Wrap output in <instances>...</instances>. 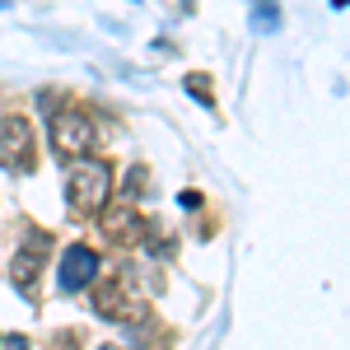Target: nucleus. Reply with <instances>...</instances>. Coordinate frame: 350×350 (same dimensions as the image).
<instances>
[{
    "instance_id": "1",
    "label": "nucleus",
    "mask_w": 350,
    "mask_h": 350,
    "mask_svg": "<svg viewBox=\"0 0 350 350\" xmlns=\"http://www.w3.org/2000/svg\"><path fill=\"white\" fill-rule=\"evenodd\" d=\"M108 191H112V168L103 159H70V173H66V196H70V211L80 215H98L108 206Z\"/></svg>"
},
{
    "instance_id": "2",
    "label": "nucleus",
    "mask_w": 350,
    "mask_h": 350,
    "mask_svg": "<svg viewBox=\"0 0 350 350\" xmlns=\"http://www.w3.org/2000/svg\"><path fill=\"white\" fill-rule=\"evenodd\" d=\"M38 150H33V122L28 117H5L0 122V168L5 173H33Z\"/></svg>"
},
{
    "instance_id": "3",
    "label": "nucleus",
    "mask_w": 350,
    "mask_h": 350,
    "mask_svg": "<svg viewBox=\"0 0 350 350\" xmlns=\"http://www.w3.org/2000/svg\"><path fill=\"white\" fill-rule=\"evenodd\" d=\"M52 150L61 159H80L94 150V122L84 117V112H56L52 117Z\"/></svg>"
},
{
    "instance_id": "4",
    "label": "nucleus",
    "mask_w": 350,
    "mask_h": 350,
    "mask_svg": "<svg viewBox=\"0 0 350 350\" xmlns=\"http://www.w3.org/2000/svg\"><path fill=\"white\" fill-rule=\"evenodd\" d=\"M94 275H98V252L84 247V243H70L66 257H61V290L66 295H80V290L94 285Z\"/></svg>"
},
{
    "instance_id": "5",
    "label": "nucleus",
    "mask_w": 350,
    "mask_h": 350,
    "mask_svg": "<svg viewBox=\"0 0 350 350\" xmlns=\"http://www.w3.org/2000/svg\"><path fill=\"white\" fill-rule=\"evenodd\" d=\"M103 234H108L112 243H122V247H131V243L145 239V219H140V211L122 206V211H108V215H103Z\"/></svg>"
},
{
    "instance_id": "6",
    "label": "nucleus",
    "mask_w": 350,
    "mask_h": 350,
    "mask_svg": "<svg viewBox=\"0 0 350 350\" xmlns=\"http://www.w3.org/2000/svg\"><path fill=\"white\" fill-rule=\"evenodd\" d=\"M38 267H42V257H38V252H19V257H14V267H10V280H14V285H19V295H28V290H33V280H38Z\"/></svg>"
},
{
    "instance_id": "7",
    "label": "nucleus",
    "mask_w": 350,
    "mask_h": 350,
    "mask_svg": "<svg viewBox=\"0 0 350 350\" xmlns=\"http://www.w3.org/2000/svg\"><path fill=\"white\" fill-rule=\"evenodd\" d=\"M94 308H98L103 318H126V304H122V290H117V285H98Z\"/></svg>"
},
{
    "instance_id": "8",
    "label": "nucleus",
    "mask_w": 350,
    "mask_h": 350,
    "mask_svg": "<svg viewBox=\"0 0 350 350\" xmlns=\"http://www.w3.org/2000/svg\"><path fill=\"white\" fill-rule=\"evenodd\" d=\"M252 24L262 33H275L280 28V0H252Z\"/></svg>"
},
{
    "instance_id": "9",
    "label": "nucleus",
    "mask_w": 350,
    "mask_h": 350,
    "mask_svg": "<svg viewBox=\"0 0 350 350\" xmlns=\"http://www.w3.org/2000/svg\"><path fill=\"white\" fill-rule=\"evenodd\" d=\"M187 94H196V103H201V108H215V98H211V80H206V75H187Z\"/></svg>"
},
{
    "instance_id": "10",
    "label": "nucleus",
    "mask_w": 350,
    "mask_h": 350,
    "mask_svg": "<svg viewBox=\"0 0 350 350\" xmlns=\"http://www.w3.org/2000/svg\"><path fill=\"white\" fill-rule=\"evenodd\" d=\"M126 173H131V178H126V196H140V191L150 187V178H145V168H140V163H135V168H126Z\"/></svg>"
},
{
    "instance_id": "11",
    "label": "nucleus",
    "mask_w": 350,
    "mask_h": 350,
    "mask_svg": "<svg viewBox=\"0 0 350 350\" xmlns=\"http://www.w3.org/2000/svg\"><path fill=\"white\" fill-rule=\"evenodd\" d=\"M5 350H28V336H10V341H5Z\"/></svg>"
},
{
    "instance_id": "12",
    "label": "nucleus",
    "mask_w": 350,
    "mask_h": 350,
    "mask_svg": "<svg viewBox=\"0 0 350 350\" xmlns=\"http://www.w3.org/2000/svg\"><path fill=\"white\" fill-rule=\"evenodd\" d=\"M98 350H112V346H98Z\"/></svg>"
}]
</instances>
